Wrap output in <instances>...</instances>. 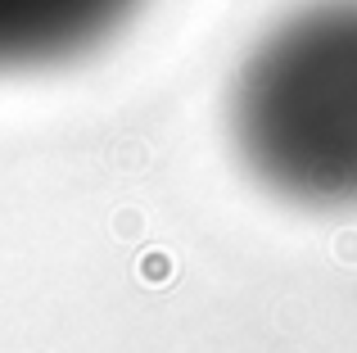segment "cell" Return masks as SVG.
Returning <instances> with one entry per match:
<instances>
[{
	"label": "cell",
	"instance_id": "6da1fadb",
	"mask_svg": "<svg viewBox=\"0 0 357 353\" xmlns=\"http://www.w3.org/2000/svg\"><path fill=\"white\" fill-rule=\"evenodd\" d=\"M227 145L240 172L298 213L357 209V0L276 14L227 82Z\"/></svg>",
	"mask_w": 357,
	"mask_h": 353
},
{
	"label": "cell",
	"instance_id": "7a4b0ae2",
	"mask_svg": "<svg viewBox=\"0 0 357 353\" xmlns=\"http://www.w3.org/2000/svg\"><path fill=\"white\" fill-rule=\"evenodd\" d=\"M149 0H0V77L77 63L136 23Z\"/></svg>",
	"mask_w": 357,
	"mask_h": 353
}]
</instances>
